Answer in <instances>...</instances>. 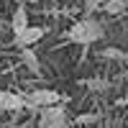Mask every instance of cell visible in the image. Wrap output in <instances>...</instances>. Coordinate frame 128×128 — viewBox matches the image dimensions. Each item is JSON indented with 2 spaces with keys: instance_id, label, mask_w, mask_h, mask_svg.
<instances>
[{
  "instance_id": "1",
  "label": "cell",
  "mask_w": 128,
  "mask_h": 128,
  "mask_svg": "<svg viewBox=\"0 0 128 128\" xmlns=\"http://www.w3.org/2000/svg\"><path fill=\"white\" fill-rule=\"evenodd\" d=\"M67 41H72V44H80V46H90V44H95V41H100L102 36H105V28H102V23L100 20H95V18H82V20H77L67 34Z\"/></svg>"
},
{
  "instance_id": "2",
  "label": "cell",
  "mask_w": 128,
  "mask_h": 128,
  "mask_svg": "<svg viewBox=\"0 0 128 128\" xmlns=\"http://www.w3.org/2000/svg\"><path fill=\"white\" fill-rule=\"evenodd\" d=\"M36 128H69L67 113L59 105H49V108H41L38 118H36Z\"/></svg>"
},
{
  "instance_id": "3",
  "label": "cell",
  "mask_w": 128,
  "mask_h": 128,
  "mask_svg": "<svg viewBox=\"0 0 128 128\" xmlns=\"http://www.w3.org/2000/svg\"><path fill=\"white\" fill-rule=\"evenodd\" d=\"M26 100H28V108H49V105L62 102V95L56 90H34L26 95Z\"/></svg>"
},
{
  "instance_id": "4",
  "label": "cell",
  "mask_w": 128,
  "mask_h": 128,
  "mask_svg": "<svg viewBox=\"0 0 128 128\" xmlns=\"http://www.w3.org/2000/svg\"><path fill=\"white\" fill-rule=\"evenodd\" d=\"M44 36H46V31L41 28V26H26L20 34L13 36V46H18V49H28V46H34L36 41H41Z\"/></svg>"
},
{
  "instance_id": "5",
  "label": "cell",
  "mask_w": 128,
  "mask_h": 128,
  "mask_svg": "<svg viewBox=\"0 0 128 128\" xmlns=\"http://www.w3.org/2000/svg\"><path fill=\"white\" fill-rule=\"evenodd\" d=\"M28 108V100L20 98L16 92H8V90H0V110H23Z\"/></svg>"
},
{
  "instance_id": "6",
  "label": "cell",
  "mask_w": 128,
  "mask_h": 128,
  "mask_svg": "<svg viewBox=\"0 0 128 128\" xmlns=\"http://www.w3.org/2000/svg\"><path fill=\"white\" fill-rule=\"evenodd\" d=\"M102 13L105 16H123L126 13V10H128V0H105V3H102Z\"/></svg>"
},
{
  "instance_id": "7",
  "label": "cell",
  "mask_w": 128,
  "mask_h": 128,
  "mask_svg": "<svg viewBox=\"0 0 128 128\" xmlns=\"http://www.w3.org/2000/svg\"><path fill=\"white\" fill-rule=\"evenodd\" d=\"M26 26H28V13H26V5L20 3V5L16 8V13H13V23H10V28H13V36L20 34Z\"/></svg>"
},
{
  "instance_id": "8",
  "label": "cell",
  "mask_w": 128,
  "mask_h": 128,
  "mask_svg": "<svg viewBox=\"0 0 128 128\" xmlns=\"http://www.w3.org/2000/svg\"><path fill=\"white\" fill-rule=\"evenodd\" d=\"M20 56H23V64H26L31 72L38 74V62H36V54L31 51V46H28V49H20Z\"/></svg>"
},
{
  "instance_id": "9",
  "label": "cell",
  "mask_w": 128,
  "mask_h": 128,
  "mask_svg": "<svg viewBox=\"0 0 128 128\" xmlns=\"http://www.w3.org/2000/svg\"><path fill=\"white\" fill-rule=\"evenodd\" d=\"M105 0H84V16H92L98 8H102Z\"/></svg>"
},
{
  "instance_id": "10",
  "label": "cell",
  "mask_w": 128,
  "mask_h": 128,
  "mask_svg": "<svg viewBox=\"0 0 128 128\" xmlns=\"http://www.w3.org/2000/svg\"><path fill=\"white\" fill-rule=\"evenodd\" d=\"M102 56H108V59H123V54H120V51H115V49H105Z\"/></svg>"
},
{
  "instance_id": "11",
  "label": "cell",
  "mask_w": 128,
  "mask_h": 128,
  "mask_svg": "<svg viewBox=\"0 0 128 128\" xmlns=\"http://www.w3.org/2000/svg\"><path fill=\"white\" fill-rule=\"evenodd\" d=\"M77 120H80V123H95V120H98V115H80Z\"/></svg>"
},
{
  "instance_id": "12",
  "label": "cell",
  "mask_w": 128,
  "mask_h": 128,
  "mask_svg": "<svg viewBox=\"0 0 128 128\" xmlns=\"http://www.w3.org/2000/svg\"><path fill=\"white\" fill-rule=\"evenodd\" d=\"M10 128H34V123H18V126H10Z\"/></svg>"
},
{
  "instance_id": "13",
  "label": "cell",
  "mask_w": 128,
  "mask_h": 128,
  "mask_svg": "<svg viewBox=\"0 0 128 128\" xmlns=\"http://www.w3.org/2000/svg\"><path fill=\"white\" fill-rule=\"evenodd\" d=\"M0 31H3V18H0Z\"/></svg>"
},
{
  "instance_id": "14",
  "label": "cell",
  "mask_w": 128,
  "mask_h": 128,
  "mask_svg": "<svg viewBox=\"0 0 128 128\" xmlns=\"http://www.w3.org/2000/svg\"><path fill=\"white\" fill-rule=\"evenodd\" d=\"M126 108H128V100H126Z\"/></svg>"
}]
</instances>
